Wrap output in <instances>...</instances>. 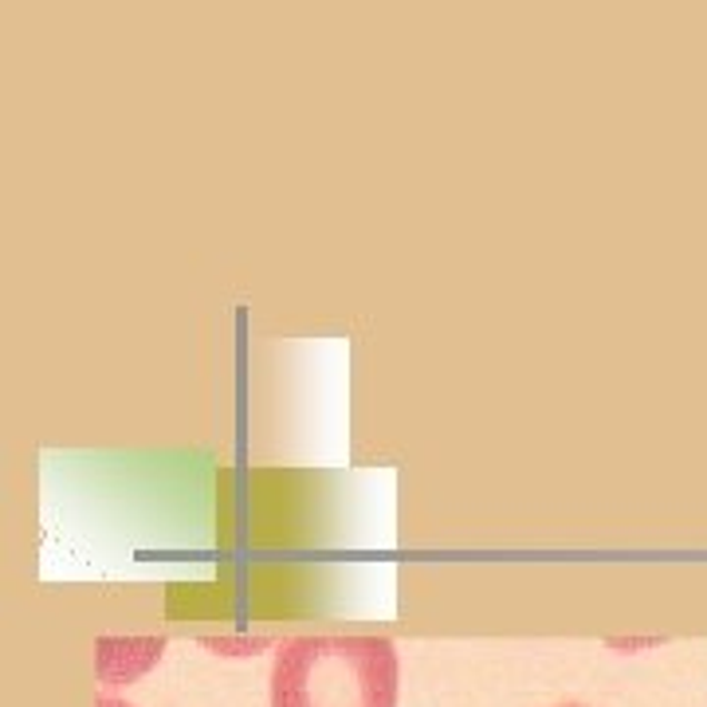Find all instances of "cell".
<instances>
[{"instance_id": "7a4b0ae2", "label": "cell", "mask_w": 707, "mask_h": 707, "mask_svg": "<svg viewBox=\"0 0 707 707\" xmlns=\"http://www.w3.org/2000/svg\"><path fill=\"white\" fill-rule=\"evenodd\" d=\"M166 641L161 637H141V641H118V637H102L99 641V676L107 688L130 684L138 672L154 665L161 657Z\"/></svg>"}, {"instance_id": "277c9868", "label": "cell", "mask_w": 707, "mask_h": 707, "mask_svg": "<svg viewBox=\"0 0 707 707\" xmlns=\"http://www.w3.org/2000/svg\"><path fill=\"white\" fill-rule=\"evenodd\" d=\"M95 707H134V704H126V699H115V696H99V699H95Z\"/></svg>"}, {"instance_id": "6da1fadb", "label": "cell", "mask_w": 707, "mask_h": 707, "mask_svg": "<svg viewBox=\"0 0 707 707\" xmlns=\"http://www.w3.org/2000/svg\"><path fill=\"white\" fill-rule=\"evenodd\" d=\"M397 649L390 637H287L272 665V707H393Z\"/></svg>"}, {"instance_id": "5b68a950", "label": "cell", "mask_w": 707, "mask_h": 707, "mask_svg": "<svg viewBox=\"0 0 707 707\" xmlns=\"http://www.w3.org/2000/svg\"><path fill=\"white\" fill-rule=\"evenodd\" d=\"M554 707H586V704H554Z\"/></svg>"}, {"instance_id": "3957f363", "label": "cell", "mask_w": 707, "mask_h": 707, "mask_svg": "<svg viewBox=\"0 0 707 707\" xmlns=\"http://www.w3.org/2000/svg\"><path fill=\"white\" fill-rule=\"evenodd\" d=\"M208 645V649H264V645L267 641H205Z\"/></svg>"}]
</instances>
